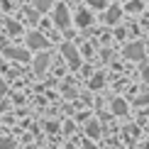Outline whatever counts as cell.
<instances>
[{"label":"cell","mask_w":149,"mask_h":149,"mask_svg":"<svg viewBox=\"0 0 149 149\" xmlns=\"http://www.w3.org/2000/svg\"><path fill=\"white\" fill-rule=\"evenodd\" d=\"M54 24L61 27V29H66L71 24V12H69L66 5H56V8H54Z\"/></svg>","instance_id":"cell-1"},{"label":"cell","mask_w":149,"mask_h":149,"mask_svg":"<svg viewBox=\"0 0 149 149\" xmlns=\"http://www.w3.org/2000/svg\"><path fill=\"white\" fill-rule=\"evenodd\" d=\"M122 54H125V59H130V61H142V56H144V44H142V42L127 44Z\"/></svg>","instance_id":"cell-2"},{"label":"cell","mask_w":149,"mask_h":149,"mask_svg":"<svg viewBox=\"0 0 149 149\" xmlns=\"http://www.w3.org/2000/svg\"><path fill=\"white\" fill-rule=\"evenodd\" d=\"M61 52H64V56L69 59V64H71V66H78V64H81V56H78L76 47H73L71 42H66V44L61 47Z\"/></svg>","instance_id":"cell-3"},{"label":"cell","mask_w":149,"mask_h":149,"mask_svg":"<svg viewBox=\"0 0 149 149\" xmlns=\"http://www.w3.org/2000/svg\"><path fill=\"white\" fill-rule=\"evenodd\" d=\"M27 47H29V49H47L44 34H39V32H29V34H27Z\"/></svg>","instance_id":"cell-4"},{"label":"cell","mask_w":149,"mask_h":149,"mask_svg":"<svg viewBox=\"0 0 149 149\" xmlns=\"http://www.w3.org/2000/svg\"><path fill=\"white\" fill-rule=\"evenodd\" d=\"M5 56L12 59V61H27V59H29V52L17 49V47H5Z\"/></svg>","instance_id":"cell-5"},{"label":"cell","mask_w":149,"mask_h":149,"mask_svg":"<svg viewBox=\"0 0 149 149\" xmlns=\"http://www.w3.org/2000/svg\"><path fill=\"white\" fill-rule=\"evenodd\" d=\"M47 66H49V54H42V56H37V61H34V71H37V73H44V71H47Z\"/></svg>","instance_id":"cell-6"},{"label":"cell","mask_w":149,"mask_h":149,"mask_svg":"<svg viewBox=\"0 0 149 149\" xmlns=\"http://www.w3.org/2000/svg\"><path fill=\"white\" fill-rule=\"evenodd\" d=\"M91 20H93V17H91V12L78 10V15H76V24H78V27H88V24H91Z\"/></svg>","instance_id":"cell-7"},{"label":"cell","mask_w":149,"mask_h":149,"mask_svg":"<svg viewBox=\"0 0 149 149\" xmlns=\"http://www.w3.org/2000/svg\"><path fill=\"white\" fill-rule=\"evenodd\" d=\"M120 15H122V10L117 8V5H113V8L108 10V15H105V22H110V24H113V22H117V20H120Z\"/></svg>","instance_id":"cell-8"},{"label":"cell","mask_w":149,"mask_h":149,"mask_svg":"<svg viewBox=\"0 0 149 149\" xmlns=\"http://www.w3.org/2000/svg\"><path fill=\"white\" fill-rule=\"evenodd\" d=\"M86 134H88V137H93V139H95V137H100V125H98L95 120H93V122H88V125H86Z\"/></svg>","instance_id":"cell-9"},{"label":"cell","mask_w":149,"mask_h":149,"mask_svg":"<svg viewBox=\"0 0 149 149\" xmlns=\"http://www.w3.org/2000/svg\"><path fill=\"white\" fill-rule=\"evenodd\" d=\"M113 113L115 115H125L127 113V103L125 100H113Z\"/></svg>","instance_id":"cell-10"},{"label":"cell","mask_w":149,"mask_h":149,"mask_svg":"<svg viewBox=\"0 0 149 149\" xmlns=\"http://www.w3.org/2000/svg\"><path fill=\"white\" fill-rule=\"evenodd\" d=\"M52 3L54 0H34V10L37 12H47L49 8H52Z\"/></svg>","instance_id":"cell-11"},{"label":"cell","mask_w":149,"mask_h":149,"mask_svg":"<svg viewBox=\"0 0 149 149\" xmlns=\"http://www.w3.org/2000/svg\"><path fill=\"white\" fill-rule=\"evenodd\" d=\"M5 27L10 29V34H20V32H22V27H20L15 20H5Z\"/></svg>","instance_id":"cell-12"},{"label":"cell","mask_w":149,"mask_h":149,"mask_svg":"<svg viewBox=\"0 0 149 149\" xmlns=\"http://www.w3.org/2000/svg\"><path fill=\"white\" fill-rule=\"evenodd\" d=\"M0 149H15V142L8 137H0Z\"/></svg>","instance_id":"cell-13"},{"label":"cell","mask_w":149,"mask_h":149,"mask_svg":"<svg viewBox=\"0 0 149 149\" xmlns=\"http://www.w3.org/2000/svg\"><path fill=\"white\" fill-rule=\"evenodd\" d=\"M127 10H130V12H137V10H142V3H137V0H134V3L127 5Z\"/></svg>","instance_id":"cell-14"},{"label":"cell","mask_w":149,"mask_h":149,"mask_svg":"<svg viewBox=\"0 0 149 149\" xmlns=\"http://www.w3.org/2000/svg\"><path fill=\"white\" fill-rule=\"evenodd\" d=\"M100 83H103V73H98V76L93 78V83H91V86H93V88H98V86H100Z\"/></svg>","instance_id":"cell-15"},{"label":"cell","mask_w":149,"mask_h":149,"mask_svg":"<svg viewBox=\"0 0 149 149\" xmlns=\"http://www.w3.org/2000/svg\"><path fill=\"white\" fill-rule=\"evenodd\" d=\"M88 3L93 5V8H103V5H105V0H88Z\"/></svg>","instance_id":"cell-16"},{"label":"cell","mask_w":149,"mask_h":149,"mask_svg":"<svg viewBox=\"0 0 149 149\" xmlns=\"http://www.w3.org/2000/svg\"><path fill=\"white\" fill-rule=\"evenodd\" d=\"M142 78H144L147 83H149V66H144V69H142Z\"/></svg>","instance_id":"cell-17"},{"label":"cell","mask_w":149,"mask_h":149,"mask_svg":"<svg viewBox=\"0 0 149 149\" xmlns=\"http://www.w3.org/2000/svg\"><path fill=\"white\" fill-rule=\"evenodd\" d=\"M3 93H5V83H3V81H0V95H3Z\"/></svg>","instance_id":"cell-18"},{"label":"cell","mask_w":149,"mask_h":149,"mask_svg":"<svg viewBox=\"0 0 149 149\" xmlns=\"http://www.w3.org/2000/svg\"><path fill=\"white\" fill-rule=\"evenodd\" d=\"M147 49H149V44H147Z\"/></svg>","instance_id":"cell-19"}]
</instances>
